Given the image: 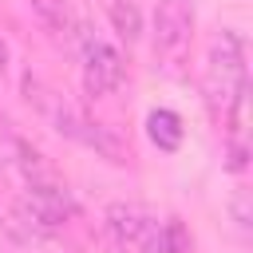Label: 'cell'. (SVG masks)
<instances>
[{"mask_svg": "<svg viewBox=\"0 0 253 253\" xmlns=\"http://www.w3.org/2000/svg\"><path fill=\"white\" fill-rule=\"evenodd\" d=\"M249 75H245V40L233 28H221L210 43L206 71H202V99L210 119L225 130V138L245 134L241 130V107H245Z\"/></svg>", "mask_w": 253, "mask_h": 253, "instance_id": "1", "label": "cell"}, {"mask_svg": "<svg viewBox=\"0 0 253 253\" xmlns=\"http://www.w3.org/2000/svg\"><path fill=\"white\" fill-rule=\"evenodd\" d=\"M194 43V0H158L154 4V32L150 47L166 71H178Z\"/></svg>", "mask_w": 253, "mask_h": 253, "instance_id": "2", "label": "cell"}, {"mask_svg": "<svg viewBox=\"0 0 253 253\" xmlns=\"http://www.w3.org/2000/svg\"><path fill=\"white\" fill-rule=\"evenodd\" d=\"M79 51H83V91L91 95V99H103V95H111V91H119L123 87V79H126V63H123V55L107 43V40H99V36H91V32H83L79 28Z\"/></svg>", "mask_w": 253, "mask_h": 253, "instance_id": "3", "label": "cell"}, {"mask_svg": "<svg viewBox=\"0 0 253 253\" xmlns=\"http://www.w3.org/2000/svg\"><path fill=\"white\" fill-rule=\"evenodd\" d=\"M107 237L115 245V253H150L154 233H158V217L134 202H111L107 213Z\"/></svg>", "mask_w": 253, "mask_h": 253, "instance_id": "4", "label": "cell"}, {"mask_svg": "<svg viewBox=\"0 0 253 253\" xmlns=\"http://www.w3.org/2000/svg\"><path fill=\"white\" fill-rule=\"evenodd\" d=\"M24 99H28V103H32V107H36V111H40V115L59 130V134H67V138H75V134H79L83 115H79L71 103H63V95H59V91H51L47 83H40L32 71L24 75Z\"/></svg>", "mask_w": 253, "mask_h": 253, "instance_id": "5", "label": "cell"}, {"mask_svg": "<svg viewBox=\"0 0 253 253\" xmlns=\"http://www.w3.org/2000/svg\"><path fill=\"white\" fill-rule=\"evenodd\" d=\"M28 4H32L36 20H40V28H43L47 36H55V40H63V43L79 40V28H83V24H79L71 0H28Z\"/></svg>", "mask_w": 253, "mask_h": 253, "instance_id": "6", "label": "cell"}, {"mask_svg": "<svg viewBox=\"0 0 253 253\" xmlns=\"http://www.w3.org/2000/svg\"><path fill=\"white\" fill-rule=\"evenodd\" d=\"M146 134H150V142H154L158 150L174 154V150L182 146V138H186V126H182V119H178L174 111L158 107V111L146 115Z\"/></svg>", "mask_w": 253, "mask_h": 253, "instance_id": "7", "label": "cell"}, {"mask_svg": "<svg viewBox=\"0 0 253 253\" xmlns=\"http://www.w3.org/2000/svg\"><path fill=\"white\" fill-rule=\"evenodd\" d=\"M107 20L123 43H134L142 36V12L134 0H107Z\"/></svg>", "mask_w": 253, "mask_h": 253, "instance_id": "8", "label": "cell"}, {"mask_svg": "<svg viewBox=\"0 0 253 253\" xmlns=\"http://www.w3.org/2000/svg\"><path fill=\"white\" fill-rule=\"evenodd\" d=\"M150 253H194V233L182 217H166L158 221V233H154V245Z\"/></svg>", "mask_w": 253, "mask_h": 253, "instance_id": "9", "label": "cell"}, {"mask_svg": "<svg viewBox=\"0 0 253 253\" xmlns=\"http://www.w3.org/2000/svg\"><path fill=\"white\" fill-rule=\"evenodd\" d=\"M225 213H229V221L241 237L253 233V194H249V186H233V194L225 202Z\"/></svg>", "mask_w": 253, "mask_h": 253, "instance_id": "10", "label": "cell"}, {"mask_svg": "<svg viewBox=\"0 0 253 253\" xmlns=\"http://www.w3.org/2000/svg\"><path fill=\"white\" fill-rule=\"evenodd\" d=\"M8 67V43H4V36H0V71Z\"/></svg>", "mask_w": 253, "mask_h": 253, "instance_id": "11", "label": "cell"}]
</instances>
